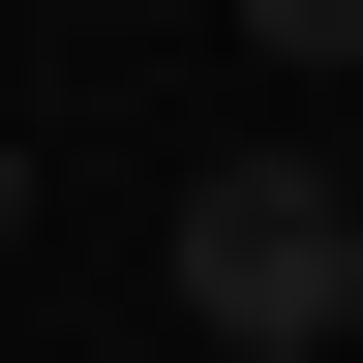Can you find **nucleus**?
<instances>
[{
    "mask_svg": "<svg viewBox=\"0 0 363 363\" xmlns=\"http://www.w3.org/2000/svg\"><path fill=\"white\" fill-rule=\"evenodd\" d=\"M363 333V182L333 152H212L182 182V363H333Z\"/></svg>",
    "mask_w": 363,
    "mask_h": 363,
    "instance_id": "f257e3e1",
    "label": "nucleus"
},
{
    "mask_svg": "<svg viewBox=\"0 0 363 363\" xmlns=\"http://www.w3.org/2000/svg\"><path fill=\"white\" fill-rule=\"evenodd\" d=\"M0 242H30V121H0Z\"/></svg>",
    "mask_w": 363,
    "mask_h": 363,
    "instance_id": "f03ea898",
    "label": "nucleus"
}]
</instances>
